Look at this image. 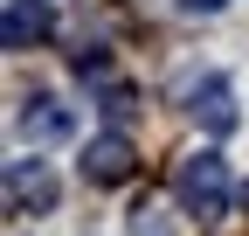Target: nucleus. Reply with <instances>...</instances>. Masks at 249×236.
I'll use <instances>...</instances> for the list:
<instances>
[{
	"mask_svg": "<svg viewBox=\"0 0 249 236\" xmlns=\"http://www.w3.org/2000/svg\"><path fill=\"white\" fill-rule=\"evenodd\" d=\"M173 195H180V209L201 216V222L229 216V195H235V188H229V160H222V153H194V160H180Z\"/></svg>",
	"mask_w": 249,
	"mask_h": 236,
	"instance_id": "nucleus-1",
	"label": "nucleus"
},
{
	"mask_svg": "<svg viewBox=\"0 0 249 236\" xmlns=\"http://www.w3.org/2000/svg\"><path fill=\"white\" fill-rule=\"evenodd\" d=\"M7 209H14V216L55 209V174H49L42 160H14V167H7Z\"/></svg>",
	"mask_w": 249,
	"mask_h": 236,
	"instance_id": "nucleus-2",
	"label": "nucleus"
},
{
	"mask_svg": "<svg viewBox=\"0 0 249 236\" xmlns=\"http://www.w3.org/2000/svg\"><path fill=\"white\" fill-rule=\"evenodd\" d=\"M242 209H249V188H242Z\"/></svg>",
	"mask_w": 249,
	"mask_h": 236,
	"instance_id": "nucleus-8",
	"label": "nucleus"
},
{
	"mask_svg": "<svg viewBox=\"0 0 249 236\" xmlns=\"http://www.w3.org/2000/svg\"><path fill=\"white\" fill-rule=\"evenodd\" d=\"M55 28V7L49 0H7V21H0V42L7 49H35L42 35Z\"/></svg>",
	"mask_w": 249,
	"mask_h": 236,
	"instance_id": "nucleus-6",
	"label": "nucleus"
},
{
	"mask_svg": "<svg viewBox=\"0 0 249 236\" xmlns=\"http://www.w3.org/2000/svg\"><path fill=\"white\" fill-rule=\"evenodd\" d=\"M187 111H194L214 139H222V132H235V118H242V111H235V91H229V77H201L194 91H187Z\"/></svg>",
	"mask_w": 249,
	"mask_h": 236,
	"instance_id": "nucleus-4",
	"label": "nucleus"
},
{
	"mask_svg": "<svg viewBox=\"0 0 249 236\" xmlns=\"http://www.w3.org/2000/svg\"><path fill=\"white\" fill-rule=\"evenodd\" d=\"M124 174H132V139H124V132H97V139L83 146V181L118 188Z\"/></svg>",
	"mask_w": 249,
	"mask_h": 236,
	"instance_id": "nucleus-3",
	"label": "nucleus"
},
{
	"mask_svg": "<svg viewBox=\"0 0 249 236\" xmlns=\"http://www.w3.org/2000/svg\"><path fill=\"white\" fill-rule=\"evenodd\" d=\"M173 7H180V14H222L229 0H173Z\"/></svg>",
	"mask_w": 249,
	"mask_h": 236,
	"instance_id": "nucleus-7",
	"label": "nucleus"
},
{
	"mask_svg": "<svg viewBox=\"0 0 249 236\" xmlns=\"http://www.w3.org/2000/svg\"><path fill=\"white\" fill-rule=\"evenodd\" d=\"M14 125H21L28 146H55V139H70V132H76V111H70V104H55V98H28Z\"/></svg>",
	"mask_w": 249,
	"mask_h": 236,
	"instance_id": "nucleus-5",
	"label": "nucleus"
}]
</instances>
